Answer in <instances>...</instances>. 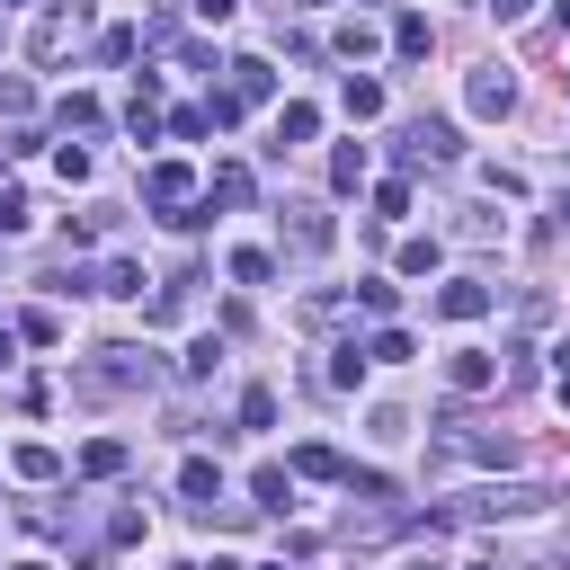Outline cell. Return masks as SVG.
<instances>
[{"label":"cell","instance_id":"6da1fadb","mask_svg":"<svg viewBox=\"0 0 570 570\" xmlns=\"http://www.w3.org/2000/svg\"><path fill=\"white\" fill-rule=\"evenodd\" d=\"M454 151H463V142H454V125H445V116H419V125L392 142V160H401V169H428V160H454Z\"/></svg>","mask_w":570,"mask_h":570},{"label":"cell","instance_id":"7a4b0ae2","mask_svg":"<svg viewBox=\"0 0 570 570\" xmlns=\"http://www.w3.org/2000/svg\"><path fill=\"white\" fill-rule=\"evenodd\" d=\"M142 196H151V205H169V223L187 232V205H196V169H187V160H151V169H142Z\"/></svg>","mask_w":570,"mask_h":570},{"label":"cell","instance_id":"3957f363","mask_svg":"<svg viewBox=\"0 0 570 570\" xmlns=\"http://www.w3.org/2000/svg\"><path fill=\"white\" fill-rule=\"evenodd\" d=\"M125 383H151V356L142 347H98V365L80 374V392H125Z\"/></svg>","mask_w":570,"mask_h":570},{"label":"cell","instance_id":"277c9868","mask_svg":"<svg viewBox=\"0 0 570 570\" xmlns=\"http://www.w3.org/2000/svg\"><path fill=\"white\" fill-rule=\"evenodd\" d=\"M552 490H534V481H508V490H472L454 517H525V508H543Z\"/></svg>","mask_w":570,"mask_h":570},{"label":"cell","instance_id":"5b68a950","mask_svg":"<svg viewBox=\"0 0 570 570\" xmlns=\"http://www.w3.org/2000/svg\"><path fill=\"white\" fill-rule=\"evenodd\" d=\"M463 98H472V116H508V107H517V80H508V71H499V62H481V71H472V89H463Z\"/></svg>","mask_w":570,"mask_h":570},{"label":"cell","instance_id":"8992f818","mask_svg":"<svg viewBox=\"0 0 570 570\" xmlns=\"http://www.w3.org/2000/svg\"><path fill=\"white\" fill-rule=\"evenodd\" d=\"M445 383H454V392H490V383H499V356H490V347H454V356H445Z\"/></svg>","mask_w":570,"mask_h":570},{"label":"cell","instance_id":"52a82bcc","mask_svg":"<svg viewBox=\"0 0 570 570\" xmlns=\"http://www.w3.org/2000/svg\"><path fill=\"white\" fill-rule=\"evenodd\" d=\"M285 240H294L303 258H321V249H330V214H321V205H285Z\"/></svg>","mask_w":570,"mask_h":570},{"label":"cell","instance_id":"ba28073f","mask_svg":"<svg viewBox=\"0 0 570 570\" xmlns=\"http://www.w3.org/2000/svg\"><path fill=\"white\" fill-rule=\"evenodd\" d=\"M223 71H232V107H258V98L276 89V71H267L258 53H240V62H223Z\"/></svg>","mask_w":570,"mask_h":570},{"label":"cell","instance_id":"9c48e42d","mask_svg":"<svg viewBox=\"0 0 570 570\" xmlns=\"http://www.w3.org/2000/svg\"><path fill=\"white\" fill-rule=\"evenodd\" d=\"M436 312H445V321H481V312H490V285H481V276H454V285L436 294Z\"/></svg>","mask_w":570,"mask_h":570},{"label":"cell","instance_id":"30bf717a","mask_svg":"<svg viewBox=\"0 0 570 570\" xmlns=\"http://www.w3.org/2000/svg\"><path fill=\"white\" fill-rule=\"evenodd\" d=\"M80 472H89V481H116V472H125V445H116V436H89V445H80Z\"/></svg>","mask_w":570,"mask_h":570},{"label":"cell","instance_id":"8fae6325","mask_svg":"<svg viewBox=\"0 0 570 570\" xmlns=\"http://www.w3.org/2000/svg\"><path fill=\"white\" fill-rule=\"evenodd\" d=\"M294 472H303V481H347L338 445H294Z\"/></svg>","mask_w":570,"mask_h":570},{"label":"cell","instance_id":"7c38bea8","mask_svg":"<svg viewBox=\"0 0 570 570\" xmlns=\"http://www.w3.org/2000/svg\"><path fill=\"white\" fill-rule=\"evenodd\" d=\"M178 490H187V508H214V499H223V472H214V463L196 454V463L178 472Z\"/></svg>","mask_w":570,"mask_h":570},{"label":"cell","instance_id":"4fadbf2b","mask_svg":"<svg viewBox=\"0 0 570 570\" xmlns=\"http://www.w3.org/2000/svg\"><path fill=\"white\" fill-rule=\"evenodd\" d=\"M312 134H321V116H312V107H285V116H276V142H267V151H294V142H312Z\"/></svg>","mask_w":570,"mask_h":570},{"label":"cell","instance_id":"5bb4252c","mask_svg":"<svg viewBox=\"0 0 570 570\" xmlns=\"http://www.w3.org/2000/svg\"><path fill=\"white\" fill-rule=\"evenodd\" d=\"M428 45H436V27H428L419 9H410V18H392V53H428Z\"/></svg>","mask_w":570,"mask_h":570},{"label":"cell","instance_id":"9a60e30c","mask_svg":"<svg viewBox=\"0 0 570 570\" xmlns=\"http://www.w3.org/2000/svg\"><path fill=\"white\" fill-rule=\"evenodd\" d=\"M338 107H347L356 125H365V116H383V80H347V89H338Z\"/></svg>","mask_w":570,"mask_h":570},{"label":"cell","instance_id":"2e32d148","mask_svg":"<svg viewBox=\"0 0 570 570\" xmlns=\"http://www.w3.org/2000/svg\"><path fill=\"white\" fill-rule=\"evenodd\" d=\"M205 205H249V169H240V160H223V169H214V196H205Z\"/></svg>","mask_w":570,"mask_h":570},{"label":"cell","instance_id":"e0dca14e","mask_svg":"<svg viewBox=\"0 0 570 570\" xmlns=\"http://www.w3.org/2000/svg\"><path fill=\"white\" fill-rule=\"evenodd\" d=\"M18 338H27V347H62V321L36 303V312H18Z\"/></svg>","mask_w":570,"mask_h":570},{"label":"cell","instance_id":"ac0fdd59","mask_svg":"<svg viewBox=\"0 0 570 570\" xmlns=\"http://www.w3.org/2000/svg\"><path fill=\"white\" fill-rule=\"evenodd\" d=\"M9 463H18V481H53V472H62V454H53V445H18Z\"/></svg>","mask_w":570,"mask_h":570},{"label":"cell","instance_id":"d6986e66","mask_svg":"<svg viewBox=\"0 0 570 570\" xmlns=\"http://www.w3.org/2000/svg\"><path fill=\"white\" fill-rule=\"evenodd\" d=\"M330 187H365V142H347V151H330Z\"/></svg>","mask_w":570,"mask_h":570},{"label":"cell","instance_id":"ffe728a7","mask_svg":"<svg viewBox=\"0 0 570 570\" xmlns=\"http://www.w3.org/2000/svg\"><path fill=\"white\" fill-rule=\"evenodd\" d=\"M98 294H142V267H134V258H107V267H98Z\"/></svg>","mask_w":570,"mask_h":570},{"label":"cell","instance_id":"44dd1931","mask_svg":"<svg viewBox=\"0 0 570 570\" xmlns=\"http://www.w3.org/2000/svg\"><path fill=\"white\" fill-rule=\"evenodd\" d=\"M249 490H258V508H285V499H294V472H276V463H258V481H249Z\"/></svg>","mask_w":570,"mask_h":570},{"label":"cell","instance_id":"7402d4cb","mask_svg":"<svg viewBox=\"0 0 570 570\" xmlns=\"http://www.w3.org/2000/svg\"><path fill=\"white\" fill-rule=\"evenodd\" d=\"M374 45H383V36H374V27H365V18H347V27H338V53H347V62H365V53H374Z\"/></svg>","mask_w":570,"mask_h":570},{"label":"cell","instance_id":"603a6c76","mask_svg":"<svg viewBox=\"0 0 570 570\" xmlns=\"http://www.w3.org/2000/svg\"><path fill=\"white\" fill-rule=\"evenodd\" d=\"M53 116H62V134H89V125H98V98H80V89H71Z\"/></svg>","mask_w":570,"mask_h":570},{"label":"cell","instance_id":"cb8c5ba5","mask_svg":"<svg viewBox=\"0 0 570 570\" xmlns=\"http://www.w3.org/2000/svg\"><path fill=\"white\" fill-rule=\"evenodd\" d=\"M232 276H240V285H267L276 258H267V249H232Z\"/></svg>","mask_w":570,"mask_h":570},{"label":"cell","instance_id":"d4e9b609","mask_svg":"<svg viewBox=\"0 0 570 570\" xmlns=\"http://www.w3.org/2000/svg\"><path fill=\"white\" fill-rule=\"evenodd\" d=\"M240 428H276V392H267V383L240 392Z\"/></svg>","mask_w":570,"mask_h":570},{"label":"cell","instance_id":"484cf974","mask_svg":"<svg viewBox=\"0 0 570 570\" xmlns=\"http://www.w3.org/2000/svg\"><path fill=\"white\" fill-rule=\"evenodd\" d=\"M98 53H107V62H134V53H142V36H134V27H107V36H98Z\"/></svg>","mask_w":570,"mask_h":570},{"label":"cell","instance_id":"4316f807","mask_svg":"<svg viewBox=\"0 0 570 570\" xmlns=\"http://www.w3.org/2000/svg\"><path fill=\"white\" fill-rule=\"evenodd\" d=\"M356 303H365V312H392V303H401V285H392V276H365V285H356Z\"/></svg>","mask_w":570,"mask_h":570},{"label":"cell","instance_id":"83f0119b","mask_svg":"<svg viewBox=\"0 0 570 570\" xmlns=\"http://www.w3.org/2000/svg\"><path fill=\"white\" fill-rule=\"evenodd\" d=\"M169 134H178V142H205L214 125H205V107H178V116H169Z\"/></svg>","mask_w":570,"mask_h":570},{"label":"cell","instance_id":"f1b7e54d","mask_svg":"<svg viewBox=\"0 0 570 570\" xmlns=\"http://www.w3.org/2000/svg\"><path fill=\"white\" fill-rule=\"evenodd\" d=\"M374 214H383V223H392V214H410V187H401V178H383V187H374Z\"/></svg>","mask_w":570,"mask_h":570},{"label":"cell","instance_id":"f546056e","mask_svg":"<svg viewBox=\"0 0 570 570\" xmlns=\"http://www.w3.org/2000/svg\"><path fill=\"white\" fill-rule=\"evenodd\" d=\"M436 267V240H401V276H428Z\"/></svg>","mask_w":570,"mask_h":570},{"label":"cell","instance_id":"4dcf8cb0","mask_svg":"<svg viewBox=\"0 0 570 570\" xmlns=\"http://www.w3.org/2000/svg\"><path fill=\"white\" fill-rule=\"evenodd\" d=\"M214 365H223V347H214V338H196V347L178 356V374H214Z\"/></svg>","mask_w":570,"mask_h":570},{"label":"cell","instance_id":"1f68e13d","mask_svg":"<svg viewBox=\"0 0 570 570\" xmlns=\"http://www.w3.org/2000/svg\"><path fill=\"white\" fill-rule=\"evenodd\" d=\"M27 107H36V89L27 80H0V116H27Z\"/></svg>","mask_w":570,"mask_h":570},{"label":"cell","instance_id":"d6a6232c","mask_svg":"<svg viewBox=\"0 0 570 570\" xmlns=\"http://www.w3.org/2000/svg\"><path fill=\"white\" fill-rule=\"evenodd\" d=\"M0 232H27V196L18 187H0Z\"/></svg>","mask_w":570,"mask_h":570},{"label":"cell","instance_id":"836d02e7","mask_svg":"<svg viewBox=\"0 0 570 570\" xmlns=\"http://www.w3.org/2000/svg\"><path fill=\"white\" fill-rule=\"evenodd\" d=\"M232 9H240V0H196V18H214V27H223Z\"/></svg>","mask_w":570,"mask_h":570},{"label":"cell","instance_id":"e575fe53","mask_svg":"<svg viewBox=\"0 0 570 570\" xmlns=\"http://www.w3.org/2000/svg\"><path fill=\"white\" fill-rule=\"evenodd\" d=\"M490 9H499V27H517V18H525V0H490Z\"/></svg>","mask_w":570,"mask_h":570},{"label":"cell","instance_id":"d590c367","mask_svg":"<svg viewBox=\"0 0 570 570\" xmlns=\"http://www.w3.org/2000/svg\"><path fill=\"white\" fill-rule=\"evenodd\" d=\"M0 365H18V338H9V330H0Z\"/></svg>","mask_w":570,"mask_h":570},{"label":"cell","instance_id":"8d00e7d4","mask_svg":"<svg viewBox=\"0 0 570 570\" xmlns=\"http://www.w3.org/2000/svg\"><path fill=\"white\" fill-rule=\"evenodd\" d=\"M401 570H436V561H401Z\"/></svg>","mask_w":570,"mask_h":570},{"label":"cell","instance_id":"74e56055","mask_svg":"<svg viewBox=\"0 0 570 570\" xmlns=\"http://www.w3.org/2000/svg\"><path fill=\"white\" fill-rule=\"evenodd\" d=\"M561 27H570V0H561Z\"/></svg>","mask_w":570,"mask_h":570},{"label":"cell","instance_id":"f35d334b","mask_svg":"<svg viewBox=\"0 0 570 570\" xmlns=\"http://www.w3.org/2000/svg\"><path fill=\"white\" fill-rule=\"evenodd\" d=\"M18 570H45V561H18Z\"/></svg>","mask_w":570,"mask_h":570},{"label":"cell","instance_id":"ab89813d","mask_svg":"<svg viewBox=\"0 0 570 570\" xmlns=\"http://www.w3.org/2000/svg\"><path fill=\"white\" fill-rule=\"evenodd\" d=\"M561 223H570V196H561Z\"/></svg>","mask_w":570,"mask_h":570},{"label":"cell","instance_id":"60d3db41","mask_svg":"<svg viewBox=\"0 0 570 570\" xmlns=\"http://www.w3.org/2000/svg\"><path fill=\"white\" fill-rule=\"evenodd\" d=\"M472 570H490V561H472Z\"/></svg>","mask_w":570,"mask_h":570},{"label":"cell","instance_id":"b9f144b4","mask_svg":"<svg viewBox=\"0 0 570 570\" xmlns=\"http://www.w3.org/2000/svg\"><path fill=\"white\" fill-rule=\"evenodd\" d=\"M303 9H321V0H303Z\"/></svg>","mask_w":570,"mask_h":570},{"label":"cell","instance_id":"7bdbcfd3","mask_svg":"<svg viewBox=\"0 0 570 570\" xmlns=\"http://www.w3.org/2000/svg\"><path fill=\"white\" fill-rule=\"evenodd\" d=\"M356 9H365V0H356Z\"/></svg>","mask_w":570,"mask_h":570}]
</instances>
